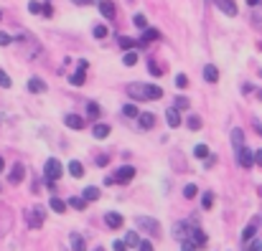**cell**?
<instances>
[{
  "label": "cell",
  "mask_w": 262,
  "mask_h": 251,
  "mask_svg": "<svg viewBox=\"0 0 262 251\" xmlns=\"http://www.w3.org/2000/svg\"><path fill=\"white\" fill-rule=\"evenodd\" d=\"M67 208H74V211H84V208H87V200H84L82 195H72V198L67 200Z\"/></svg>",
  "instance_id": "603a6c76"
},
{
  "label": "cell",
  "mask_w": 262,
  "mask_h": 251,
  "mask_svg": "<svg viewBox=\"0 0 262 251\" xmlns=\"http://www.w3.org/2000/svg\"><path fill=\"white\" fill-rule=\"evenodd\" d=\"M161 38V33L156 31V28H143V36L138 38V46H148V43H153V41H158Z\"/></svg>",
  "instance_id": "4fadbf2b"
},
{
  "label": "cell",
  "mask_w": 262,
  "mask_h": 251,
  "mask_svg": "<svg viewBox=\"0 0 262 251\" xmlns=\"http://www.w3.org/2000/svg\"><path fill=\"white\" fill-rule=\"evenodd\" d=\"M10 77H8V74H5V71H3V69H0V86H3V89H10Z\"/></svg>",
  "instance_id": "ee69618b"
},
{
  "label": "cell",
  "mask_w": 262,
  "mask_h": 251,
  "mask_svg": "<svg viewBox=\"0 0 262 251\" xmlns=\"http://www.w3.org/2000/svg\"><path fill=\"white\" fill-rule=\"evenodd\" d=\"M74 3H77V5H87L89 0H74Z\"/></svg>",
  "instance_id": "6f0895ef"
},
{
  "label": "cell",
  "mask_w": 262,
  "mask_h": 251,
  "mask_svg": "<svg viewBox=\"0 0 262 251\" xmlns=\"http://www.w3.org/2000/svg\"><path fill=\"white\" fill-rule=\"evenodd\" d=\"M122 114L130 117V119H135V117L140 114V109H138V104H125V107H122Z\"/></svg>",
  "instance_id": "d6a6232c"
},
{
  "label": "cell",
  "mask_w": 262,
  "mask_h": 251,
  "mask_svg": "<svg viewBox=\"0 0 262 251\" xmlns=\"http://www.w3.org/2000/svg\"><path fill=\"white\" fill-rule=\"evenodd\" d=\"M28 13H41V3L38 0H31L28 3Z\"/></svg>",
  "instance_id": "7dc6e473"
},
{
  "label": "cell",
  "mask_w": 262,
  "mask_h": 251,
  "mask_svg": "<svg viewBox=\"0 0 262 251\" xmlns=\"http://www.w3.org/2000/svg\"><path fill=\"white\" fill-rule=\"evenodd\" d=\"M176 86H178V89H186V86H188V77H186V74H176Z\"/></svg>",
  "instance_id": "7bdbcfd3"
},
{
  "label": "cell",
  "mask_w": 262,
  "mask_h": 251,
  "mask_svg": "<svg viewBox=\"0 0 262 251\" xmlns=\"http://www.w3.org/2000/svg\"><path fill=\"white\" fill-rule=\"evenodd\" d=\"M10 41H13V38H10L8 33H3V31H0V46H10Z\"/></svg>",
  "instance_id": "f907efd6"
},
{
  "label": "cell",
  "mask_w": 262,
  "mask_h": 251,
  "mask_svg": "<svg viewBox=\"0 0 262 251\" xmlns=\"http://www.w3.org/2000/svg\"><path fill=\"white\" fill-rule=\"evenodd\" d=\"M252 23H255V28H262V8L260 5L252 10Z\"/></svg>",
  "instance_id": "f35d334b"
},
{
  "label": "cell",
  "mask_w": 262,
  "mask_h": 251,
  "mask_svg": "<svg viewBox=\"0 0 262 251\" xmlns=\"http://www.w3.org/2000/svg\"><path fill=\"white\" fill-rule=\"evenodd\" d=\"M196 193H199L196 183H188V185L183 188V198H188V200H193V198H196Z\"/></svg>",
  "instance_id": "d590c367"
},
{
  "label": "cell",
  "mask_w": 262,
  "mask_h": 251,
  "mask_svg": "<svg viewBox=\"0 0 262 251\" xmlns=\"http://www.w3.org/2000/svg\"><path fill=\"white\" fill-rule=\"evenodd\" d=\"M191 229H193L191 221H176L173 223V239H178V241H188Z\"/></svg>",
  "instance_id": "8992f818"
},
{
  "label": "cell",
  "mask_w": 262,
  "mask_h": 251,
  "mask_svg": "<svg viewBox=\"0 0 262 251\" xmlns=\"http://www.w3.org/2000/svg\"><path fill=\"white\" fill-rule=\"evenodd\" d=\"M92 33H94V38H104V36H107V28H104V26H94Z\"/></svg>",
  "instance_id": "f6af8a7d"
},
{
  "label": "cell",
  "mask_w": 262,
  "mask_h": 251,
  "mask_svg": "<svg viewBox=\"0 0 262 251\" xmlns=\"http://www.w3.org/2000/svg\"><path fill=\"white\" fill-rule=\"evenodd\" d=\"M99 13H102L104 18H110V20H112V18L117 15V8H115V3H112V0H99Z\"/></svg>",
  "instance_id": "e0dca14e"
},
{
  "label": "cell",
  "mask_w": 262,
  "mask_h": 251,
  "mask_svg": "<svg viewBox=\"0 0 262 251\" xmlns=\"http://www.w3.org/2000/svg\"><path fill=\"white\" fill-rule=\"evenodd\" d=\"M135 119H138L140 130H153V127H156V114H153V112H140Z\"/></svg>",
  "instance_id": "7c38bea8"
},
{
  "label": "cell",
  "mask_w": 262,
  "mask_h": 251,
  "mask_svg": "<svg viewBox=\"0 0 262 251\" xmlns=\"http://www.w3.org/2000/svg\"><path fill=\"white\" fill-rule=\"evenodd\" d=\"M166 124L171 127V130H176V127H181L183 124V119H181V114H178V109H166Z\"/></svg>",
  "instance_id": "2e32d148"
},
{
  "label": "cell",
  "mask_w": 262,
  "mask_h": 251,
  "mask_svg": "<svg viewBox=\"0 0 262 251\" xmlns=\"http://www.w3.org/2000/svg\"><path fill=\"white\" fill-rule=\"evenodd\" d=\"M234 155H237V163L245 167V170L255 165V163H252V150H250V147H245V145H242V147H237V150H234Z\"/></svg>",
  "instance_id": "ba28073f"
},
{
  "label": "cell",
  "mask_w": 262,
  "mask_h": 251,
  "mask_svg": "<svg viewBox=\"0 0 262 251\" xmlns=\"http://www.w3.org/2000/svg\"><path fill=\"white\" fill-rule=\"evenodd\" d=\"M38 190H41V185H38V180H33V185H31V193H33V195H36V193H38Z\"/></svg>",
  "instance_id": "11a10c76"
},
{
  "label": "cell",
  "mask_w": 262,
  "mask_h": 251,
  "mask_svg": "<svg viewBox=\"0 0 262 251\" xmlns=\"http://www.w3.org/2000/svg\"><path fill=\"white\" fill-rule=\"evenodd\" d=\"M252 163L257 167H262V150H255V153H252Z\"/></svg>",
  "instance_id": "c3c4849f"
},
{
  "label": "cell",
  "mask_w": 262,
  "mask_h": 251,
  "mask_svg": "<svg viewBox=\"0 0 262 251\" xmlns=\"http://www.w3.org/2000/svg\"><path fill=\"white\" fill-rule=\"evenodd\" d=\"M188 241H191V246H193V249H204V246L209 244V236H206V234H204L199 226H193V229H191V236H188Z\"/></svg>",
  "instance_id": "52a82bcc"
},
{
  "label": "cell",
  "mask_w": 262,
  "mask_h": 251,
  "mask_svg": "<svg viewBox=\"0 0 262 251\" xmlns=\"http://www.w3.org/2000/svg\"><path fill=\"white\" fill-rule=\"evenodd\" d=\"M122 64H125V66H135V64H138V54H135V51H127V54L122 56Z\"/></svg>",
  "instance_id": "8d00e7d4"
},
{
  "label": "cell",
  "mask_w": 262,
  "mask_h": 251,
  "mask_svg": "<svg viewBox=\"0 0 262 251\" xmlns=\"http://www.w3.org/2000/svg\"><path fill=\"white\" fill-rule=\"evenodd\" d=\"M257 99H260V102H262V89H257Z\"/></svg>",
  "instance_id": "91938a15"
},
{
  "label": "cell",
  "mask_w": 262,
  "mask_h": 251,
  "mask_svg": "<svg viewBox=\"0 0 262 251\" xmlns=\"http://www.w3.org/2000/svg\"><path fill=\"white\" fill-rule=\"evenodd\" d=\"M138 251H156V249H153V241H143V239H140V244H138Z\"/></svg>",
  "instance_id": "bcb514c9"
},
{
  "label": "cell",
  "mask_w": 262,
  "mask_h": 251,
  "mask_svg": "<svg viewBox=\"0 0 262 251\" xmlns=\"http://www.w3.org/2000/svg\"><path fill=\"white\" fill-rule=\"evenodd\" d=\"M23 178H26V167H23V163H15L10 167V172H8V180L13 185H18V183H23Z\"/></svg>",
  "instance_id": "8fae6325"
},
{
  "label": "cell",
  "mask_w": 262,
  "mask_h": 251,
  "mask_svg": "<svg viewBox=\"0 0 262 251\" xmlns=\"http://www.w3.org/2000/svg\"><path fill=\"white\" fill-rule=\"evenodd\" d=\"M82 198H84L87 203H94V200H99V188H94V185H87V188H84V193H82Z\"/></svg>",
  "instance_id": "484cf974"
},
{
  "label": "cell",
  "mask_w": 262,
  "mask_h": 251,
  "mask_svg": "<svg viewBox=\"0 0 262 251\" xmlns=\"http://www.w3.org/2000/svg\"><path fill=\"white\" fill-rule=\"evenodd\" d=\"M232 145H234V150L245 145V132H242L239 127H234V130H232Z\"/></svg>",
  "instance_id": "83f0119b"
},
{
  "label": "cell",
  "mask_w": 262,
  "mask_h": 251,
  "mask_svg": "<svg viewBox=\"0 0 262 251\" xmlns=\"http://www.w3.org/2000/svg\"><path fill=\"white\" fill-rule=\"evenodd\" d=\"M99 114H102V107L97 104V102H87V117L92 122H97L99 119Z\"/></svg>",
  "instance_id": "d4e9b609"
},
{
  "label": "cell",
  "mask_w": 262,
  "mask_h": 251,
  "mask_svg": "<svg viewBox=\"0 0 262 251\" xmlns=\"http://www.w3.org/2000/svg\"><path fill=\"white\" fill-rule=\"evenodd\" d=\"M64 175V165H61V160H56V158H49L46 160V165H43V178H46V188L49 190H54V185L59 183V178Z\"/></svg>",
  "instance_id": "6da1fadb"
},
{
  "label": "cell",
  "mask_w": 262,
  "mask_h": 251,
  "mask_svg": "<svg viewBox=\"0 0 262 251\" xmlns=\"http://www.w3.org/2000/svg\"><path fill=\"white\" fill-rule=\"evenodd\" d=\"M122 241H125L127 249H138V244H140V234H138V231H127V236H125Z\"/></svg>",
  "instance_id": "cb8c5ba5"
},
{
  "label": "cell",
  "mask_w": 262,
  "mask_h": 251,
  "mask_svg": "<svg viewBox=\"0 0 262 251\" xmlns=\"http://www.w3.org/2000/svg\"><path fill=\"white\" fill-rule=\"evenodd\" d=\"M247 3H250L252 8H257V5H262V0H247Z\"/></svg>",
  "instance_id": "9f6ffc18"
},
{
  "label": "cell",
  "mask_w": 262,
  "mask_h": 251,
  "mask_svg": "<svg viewBox=\"0 0 262 251\" xmlns=\"http://www.w3.org/2000/svg\"><path fill=\"white\" fill-rule=\"evenodd\" d=\"M0 20H3V13H0Z\"/></svg>",
  "instance_id": "6125c7cd"
},
{
  "label": "cell",
  "mask_w": 262,
  "mask_h": 251,
  "mask_svg": "<svg viewBox=\"0 0 262 251\" xmlns=\"http://www.w3.org/2000/svg\"><path fill=\"white\" fill-rule=\"evenodd\" d=\"M188 251H193V249H188Z\"/></svg>",
  "instance_id": "be15d7a7"
},
{
  "label": "cell",
  "mask_w": 262,
  "mask_h": 251,
  "mask_svg": "<svg viewBox=\"0 0 262 251\" xmlns=\"http://www.w3.org/2000/svg\"><path fill=\"white\" fill-rule=\"evenodd\" d=\"M84 79H87V74H84V69H77L72 77H69V82L74 84V86H82L84 84Z\"/></svg>",
  "instance_id": "1f68e13d"
},
{
  "label": "cell",
  "mask_w": 262,
  "mask_h": 251,
  "mask_svg": "<svg viewBox=\"0 0 262 251\" xmlns=\"http://www.w3.org/2000/svg\"><path fill=\"white\" fill-rule=\"evenodd\" d=\"M49 208H51L54 213H64V211H67V200H61V198L54 193V195H51V200H49Z\"/></svg>",
  "instance_id": "ffe728a7"
},
{
  "label": "cell",
  "mask_w": 262,
  "mask_h": 251,
  "mask_svg": "<svg viewBox=\"0 0 262 251\" xmlns=\"http://www.w3.org/2000/svg\"><path fill=\"white\" fill-rule=\"evenodd\" d=\"M186 127H188L191 132H196V130H201V127H204V122H201V117H199V114H191V117L186 119Z\"/></svg>",
  "instance_id": "4316f807"
},
{
  "label": "cell",
  "mask_w": 262,
  "mask_h": 251,
  "mask_svg": "<svg viewBox=\"0 0 262 251\" xmlns=\"http://www.w3.org/2000/svg\"><path fill=\"white\" fill-rule=\"evenodd\" d=\"M135 223H138L140 231H145V234H150V236H156V239L161 236V223H158L156 218H150V216H138Z\"/></svg>",
  "instance_id": "7a4b0ae2"
},
{
  "label": "cell",
  "mask_w": 262,
  "mask_h": 251,
  "mask_svg": "<svg viewBox=\"0 0 262 251\" xmlns=\"http://www.w3.org/2000/svg\"><path fill=\"white\" fill-rule=\"evenodd\" d=\"M43 221H46V211H43L41 206H33V208L28 211V226H31V229H41Z\"/></svg>",
  "instance_id": "5b68a950"
},
{
  "label": "cell",
  "mask_w": 262,
  "mask_h": 251,
  "mask_svg": "<svg viewBox=\"0 0 262 251\" xmlns=\"http://www.w3.org/2000/svg\"><path fill=\"white\" fill-rule=\"evenodd\" d=\"M161 96H163V89L158 84H148V102L150 99H161Z\"/></svg>",
  "instance_id": "4dcf8cb0"
},
{
  "label": "cell",
  "mask_w": 262,
  "mask_h": 251,
  "mask_svg": "<svg viewBox=\"0 0 262 251\" xmlns=\"http://www.w3.org/2000/svg\"><path fill=\"white\" fill-rule=\"evenodd\" d=\"M64 124H67L69 130H84V127H87L84 117H79V114H67V117H64Z\"/></svg>",
  "instance_id": "5bb4252c"
},
{
  "label": "cell",
  "mask_w": 262,
  "mask_h": 251,
  "mask_svg": "<svg viewBox=\"0 0 262 251\" xmlns=\"http://www.w3.org/2000/svg\"><path fill=\"white\" fill-rule=\"evenodd\" d=\"M188 107H191V99H188V96L181 94V96L173 99V109H178V112H181V109H188Z\"/></svg>",
  "instance_id": "f546056e"
},
{
  "label": "cell",
  "mask_w": 262,
  "mask_h": 251,
  "mask_svg": "<svg viewBox=\"0 0 262 251\" xmlns=\"http://www.w3.org/2000/svg\"><path fill=\"white\" fill-rule=\"evenodd\" d=\"M193 155H196V158H201V160H204V158H206V155H209V147H206V145H196V147H193Z\"/></svg>",
  "instance_id": "b9f144b4"
},
{
  "label": "cell",
  "mask_w": 262,
  "mask_h": 251,
  "mask_svg": "<svg viewBox=\"0 0 262 251\" xmlns=\"http://www.w3.org/2000/svg\"><path fill=\"white\" fill-rule=\"evenodd\" d=\"M112 249L115 251H125L127 246H125V241H115V244H112Z\"/></svg>",
  "instance_id": "db71d44e"
},
{
  "label": "cell",
  "mask_w": 262,
  "mask_h": 251,
  "mask_svg": "<svg viewBox=\"0 0 262 251\" xmlns=\"http://www.w3.org/2000/svg\"><path fill=\"white\" fill-rule=\"evenodd\" d=\"M49 86H46V82H41L38 77H31L28 79V91H33V94H43Z\"/></svg>",
  "instance_id": "ac0fdd59"
},
{
  "label": "cell",
  "mask_w": 262,
  "mask_h": 251,
  "mask_svg": "<svg viewBox=\"0 0 262 251\" xmlns=\"http://www.w3.org/2000/svg\"><path fill=\"white\" fill-rule=\"evenodd\" d=\"M3 167H5V160H3V158H0V172H3Z\"/></svg>",
  "instance_id": "680465c9"
},
{
  "label": "cell",
  "mask_w": 262,
  "mask_h": 251,
  "mask_svg": "<svg viewBox=\"0 0 262 251\" xmlns=\"http://www.w3.org/2000/svg\"><path fill=\"white\" fill-rule=\"evenodd\" d=\"M127 96L133 99V102H148V84H127Z\"/></svg>",
  "instance_id": "3957f363"
},
{
  "label": "cell",
  "mask_w": 262,
  "mask_h": 251,
  "mask_svg": "<svg viewBox=\"0 0 262 251\" xmlns=\"http://www.w3.org/2000/svg\"><path fill=\"white\" fill-rule=\"evenodd\" d=\"M69 175H72V178H82V175H84V165H82L79 160H72V163H69Z\"/></svg>",
  "instance_id": "f1b7e54d"
},
{
  "label": "cell",
  "mask_w": 262,
  "mask_h": 251,
  "mask_svg": "<svg viewBox=\"0 0 262 251\" xmlns=\"http://www.w3.org/2000/svg\"><path fill=\"white\" fill-rule=\"evenodd\" d=\"M133 23H135L138 28H148V18H145L143 13H135V15H133Z\"/></svg>",
  "instance_id": "74e56055"
},
{
  "label": "cell",
  "mask_w": 262,
  "mask_h": 251,
  "mask_svg": "<svg viewBox=\"0 0 262 251\" xmlns=\"http://www.w3.org/2000/svg\"><path fill=\"white\" fill-rule=\"evenodd\" d=\"M94 163H97L99 167H104L107 163H110V158H107V155H97V160H94Z\"/></svg>",
  "instance_id": "816d5d0a"
},
{
  "label": "cell",
  "mask_w": 262,
  "mask_h": 251,
  "mask_svg": "<svg viewBox=\"0 0 262 251\" xmlns=\"http://www.w3.org/2000/svg\"><path fill=\"white\" fill-rule=\"evenodd\" d=\"M211 206H214V193H211V190H206V193L201 195V208H204V211H209Z\"/></svg>",
  "instance_id": "836d02e7"
},
{
  "label": "cell",
  "mask_w": 262,
  "mask_h": 251,
  "mask_svg": "<svg viewBox=\"0 0 262 251\" xmlns=\"http://www.w3.org/2000/svg\"><path fill=\"white\" fill-rule=\"evenodd\" d=\"M69 244H72V251H87V244H84L82 234H74V231H72V236H69Z\"/></svg>",
  "instance_id": "44dd1931"
},
{
  "label": "cell",
  "mask_w": 262,
  "mask_h": 251,
  "mask_svg": "<svg viewBox=\"0 0 262 251\" xmlns=\"http://www.w3.org/2000/svg\"><path fill=\"white\" fill-rule=\"evenodd\" d=\"M260 48H262V43H260Z\"/></svg>",
  "instance_id": "e7e4bbea"
},
{
  "label": "cell",
  "mask_w": 262,
  "mask_h": 251,
  "mask_svg": "<svg viewBox=\"0 0 262 251\" xmlns=\"http://www.w3.org/2000/svg\"><path fill=\"white\" fill-rule=\"evenodd\" d=\"M260 226H262V216L252 218V221L247 223V229L242 231V241H250V239H255V236H257V231H260Z\"/></svg>",
  "instance_id": "9c48e42d"
},
{
  "label": "cell",
  "mask_w": 262,
  "mask_h": 251,
  "mask_svg": "<svg viewBox=\"0 0 262 251\" xmlns=\"http://www.w3.org/2000/svg\"><path fill=\"white\" fill-rule=\"evenodd\" d=\"M104 223H107V229H122V226H125V218H122V213L107 211V213H104Z\"/></svg>",
  "instance_id": "30bf717a"
},
{
  "label": "cell",
  "mask_w": 262,
  "mask_h": 251,
  "mask_svg": "<svg viewBox=\"0 0 262 251\" xmlns=\"http://www.w3.org/2000/svg\"><path fill=\"white\" fill-rule=\"evenodd\" d=\"M204 79L209 84H216L219 82V69H216L214 64H206V66H204Z\"/></svg>",
  "instance_id": "d6986e66"
},
{
  "label": "cell",
  "mask_w": 262,
  "mask_h": 251,
  "mask_svg": "<svg viewBox=\"0 0 262 251\" xmlns=\"http://www.w3.org/2000/svg\"><path fill=\"white\" fill-rule=\"evenodd\" d=\"M247 244V251H262V241L255 236V239H250V241H245Z\"/></svg>",
  "instance_id": "ab89813d"
},
{
  "label": "cell",
  "mask_w": 262,
  "mask_h": 251,
  "mask_svg": "<svg viewBox=\"0 0 262 251\" xmlns=\"http://www.w3.org/2000/svg\"><path fill=\"white\" fill-rule=\"evenodd\" d=\"M133 178H135V167H133V165H122L117 172H115V175H112L115 185H127Z\"/></svg>",
  "instance_id": "277c9868"
},
{
  "label": "cell",
  "mask_w": 262,
  "mask_h": 251,
  "mask_svg": "<svg viewBox=\"0 0 262 251\" xmlns=\"http://www.w3.org/2000/svg\"><path fill=\"white\" fill-rule=\"evenodd\" d=\"M214 3H216V8H219L224 15H237V13H239L234 0H214Z\"/></svg>",
  "instance_id": "9a60e30c"
},
{
  "label": "cell",
  "mask_w": 262,
  "mask_h": 251,
  "mask_svg": "<svg viewBox=\"0 0 262 251\" xmlns=\"http://www.w3.org/2000/svg\"><path fill=\"white\" fill-rule=\"evenodd\" d=\"M94 251H104V249H102V246H97V249H94Z\"/></svg>",
  "instance_id": "94428289"
},
{
  "label": "cell",
  "mask_w": 262,
  "mask_h": 251,
  "mask_svg": "<svg viewBox=\"0 0 262 251\" xmlns=\"http://www.w3.org/2000/svg\"><path fill=\"white\" fill-rule=\"evenodd\" d=\"M148 71H150L153 77H161V74H163V69L156 64V59H150V61H148Z\"/></svg>",
  "instance_id": "60d3db41"
},
{
  "label": "cell",
  "mask_w": 262,
  "mask_h": 251,
  "mask_svg": "<svg viewBox=\"0 0 262 251\" xmlns=\"http://www.w3.org/2000/svg\"><path fill=\"white\" fill-rule=\"evenodd\" d=\"M120 46H122L125 51H133V48L138 46V41H135V38H130V36H122V38H120Z\"/></svg>",
  "instance_id": "e575fe53"
},
{
  "label": "cell",
  "mask_w": 262,
  "mask_h": 251,
  "mask_svg": "<svg viewBox=\"0 0 262 251\" xmlns=\"http://www.w3.org/2000/svg\"><path fill=\"white\" fill-rule=\"evenodd\" d=\"M92 137H94V140L110 137V124H94V127H92Z\"/></svg>",
  "instance_id": "7402d4cb"
},
{
  "label": "cell",
  "mask_w": 262,
  "mask_h": 251,
  "mask_svg": "<svg viewBox=\"0 0 262 251\" xmlns=\"http://www.w3.org/2000/svg\"><path fill=\"white\" fill-rule=\"evenodd\" d=\"M41 13H43L46 18H51V15H54V8H51V5L46 3V5H41Z\"/></svg>",
  "instance_id": "681fc988"
},
{
  "label": "cell",
  "mask_w": 262,
  "mask_h": 251,
  "mask_svg": "<svg viewBox=\"0 0 262 251\" xmlns=\"http://www.w3.org/2000/svg\"><path fill=\"white\" fill-rule=\"evenodd\" d=\"M204 160H206V163H204L206 167H214V163H216V155H211V153H209V155H206Z\"/></svg>",
  "instance_id": "f5cc1de1"
}]
</instances>
